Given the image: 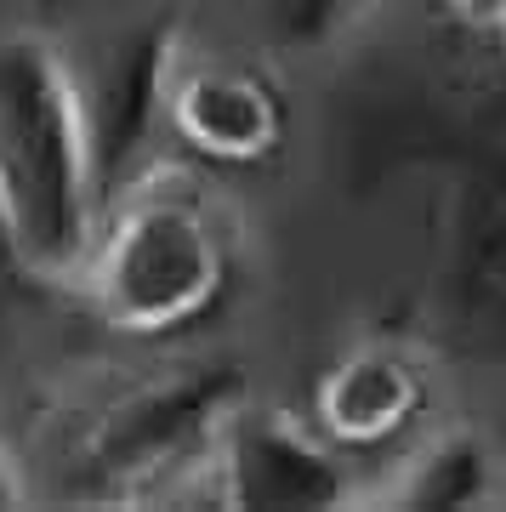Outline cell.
<instances>
[{"label":"cell","mask_w":506,"mask_h":512,"mask_svg":"<svg viewBox=\"0 0 506 512\" xmlns=\"http://www.w3.org/2000/svg\"><path fill=\"white\" fill-rule=\"evenodd\" d=\"M234 245L182 160H143L97 200L63 291L126 342H165L228 296Z\"/></svg>","instance_id":"cell-1"},{"label":"cell","mask_w":506,"mask_h":512,"mask_svg":"<svg viewBox=\"0 0 506 512\" xmlns=\"http://www.w3.org/2000/svg\"><path fill=\"white\" fill-rule=\"evenodd\" d=\"M103 200L80 69L35 29H0V262L63 291Z\"/></svg>","instance_id":"cell-2"},{"label":"cell","mask_w":506,"mask_h":512,"mask_svg":"<svg viewBox=\"0 0 506 512\" xmlns=\"http://www.w3.org/2000/svg\"><path fill=\"white\" fill-rule=\"evenodd\" d=\"M251 399L228 359L131 370L74 393L57 416V467L69 501L97 507H199L222 427Z\"/></svg>","instance_id":"cell-3"},{"label":"cell","mask_w":506,"mask_h":512,"mask_svg":"<svg viewBox=\"0 0 506 512\" xmlns=\"http://www.w3.org/2000/svg\"><path fill=\"white\" fill-rule=\"evenodd\" d=\"M353 456L296 410L251 399L222 427L199 507H359Z\"/></svg>","instance_id":"cell-4"},{"label":"cell","mask_w":506,"mask_h":512,"mask_svg":"<svg viewBox=\"0 0 506 512\" xmlns=\"http://www.w3.org/2000/svg\"><path fill=\"white\" fill-rule=\"evenodd\" d=\"M290 114L268 74L182 35L160 86V137L205 165H262L285 148Z\"/></svg>","instance_id":"cell-5"},{"label":"cell","mask_w":506,"mask_h":512,"mask_svg":"<svg viewBox=\"0 0 506 512\" xmlns=\"http://www.w3.org/2000/svg\"><path fill=\"white\" fill-rule=\"evenodd\" d=\"M427 399H433L427 359L398 336H364L319 370L308 421L336 450L364 456V450H387L404 433H416Z\"/></svg>","instance_id":"cell-6"},{"label":"cell","mask_w":506,"mask_h":512,"mask_svg":"<svg viewBox=\"0 0 506 512\" xmlns=\"http://www.w3.org/2000/svg\"><path fill=\"white\" fill-rule=\"evenodd\" d=\"M506 495V456L495 433L478 421H438L398 450L359 501L376 507H495Z\"/></svg>","instance_id":"cell-7"},{"label":"cell","mask_w":506,"mask_h":512,"mask_svg":"<svg viewBox=\"0 0 506 512\" xmlns=\"http://www.w3.org/2000/svg\"><path fill=\"white\" fill-rule=\"evenodd\" d=\"M182 35L188 29H177V23H154L143 35H131L97 74H80L91 131H97V154H103V188L114 177H126L131 165L154 160L148 143L160 137V86Z\"/></svg>","instance_id":"cell-8"},{"label":"cell","mask_w":506,"mask_h":512,"mask_svg":"<svg viewBox=\"0 0 506 512\" xmlns=\"http://www.w3.org/2000/svg\"><path fill=\"white\" fill-rule=\"evenodd\" d=\"M381 0H256V23L268 52L279 57H325L376 18Z\"/></svg>","instance_id":"cell-9"},{"label":"cell","mask_w":506,"mask_h":512,"mask_svg":"<svg viewBox=\"0 0 506 512\" xmlns=\"http://www.w3.org/2000/svg\"><path fill=\"white\" fill-rule=\"evenodd\" d=\"M467 285L478 296H484L489 308L506 313V211L501 217H489L484 228H478V239H472V256H467Z\"/></svg>","instance_id":"cell-10"},{"label":"cell","mask_w":506,"mask_h":512,"mask_svg":"<svg viewBox=\"0 0 506 512\" xmlns=\"http://www.w3.org/2000/svg\"><path fill=\"white\" fill-rule=\"evenodd\" d=\"M438 6H444L461 29H478V35H489V29L506 18V0H438Z\"/></svg>","instance_id":"cell-11"},{"label":"cell","mask_w":506,"mask_h":512,"mask_svg":"<svg viewBox=\"0 0 506 512\" xmlns=\"http://www.w3.org/2000/svg\"><path fill=\"white\" fill-rule=\"evenodd\" d=\"M23 501H29V478H23V461L0 427V507H23Z\"/></svg>","instance_id":"cell-12"},{"label":"cell","mask_w":506,"mask_h":512,"mask_svg":"<svg viewBox=\"0 0 506 512\" xmlns=\"http://www.w3.org/2000/svg\"><path fill=\"white\" fill-rule=\"evenodd\" d=\"M489 35H495V52H501V69H506V18L495 23V29H489Z\"/></svg>","instance_id":"cell-13"}]
</instances>
